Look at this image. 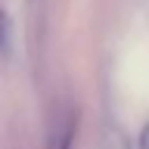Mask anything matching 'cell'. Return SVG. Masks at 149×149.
I'll return each instance as SVG.
<instances>
[{"mask_svg":"<svg viewBox=\"0 0 149 149\" xmlns=\"http://www.w3.org/2000/svg\"><path fill=\"white\" fill-rule=\"evenodd\" d=\"M140 149H149V123L144 126L142 130V137H140Z\"/></svg>","mask_w":149,"mask_h":149,"instance_id":"3957f363","label":"cell"},{"mask_svg":"<svg viewBox=\"0 0 149 149\" xmlns=\"http://www.w3.org/2000/svg\"><path fill=\"white\" fill-rule=\"evenodd\" d=\"M0 51L5 56L12 51V19L5 12H0Z\"/></svg>","mask_w":149,"mask_h":149,"instance_id":"7a4b0ae2","label":"cell"},{"mask_svg":"<svg viewBox=\"0 0 149 149\" xmlns=\"http://www.w3.org/2000/svg\"><path fill=\"white\" fill-rule=\"evenodd\" d=\"M77 135V112L70 105H61L51 121V144L49 149H72Z\"/></svg>","mask_w":149,"mask_h":149,"instance_id":"6da1fadb","label":"cell"}]
</instances>
